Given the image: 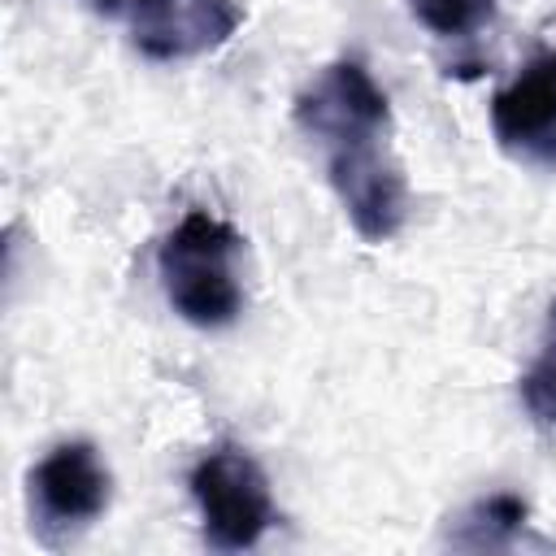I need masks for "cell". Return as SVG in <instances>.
Here are the masks:
<instances>
[{
	"label": "cell",
	"instance_id": "cell-4",
	"mask_svg": "<svg viewBox=\"0 0 556 556\" xmlns=\"http://www.w3.org/2000/svg\"><path fill=\"white\" fill-rule=\"evenodd\" d=\"M113 495V478L96 443L87 439H65L48 447L30 473H26V504H30V530L56 547L87 530Z\"/></svg>",
	"mask_w": 556,
	"mask_h": 556
},
{
	"label": "cell",
	"instance_id": "cell-7",
	"mask_svg": "<svg viewBox=\"0 0 556 556\" xmlns=\"http://www.w3.org/2000/svg\"><path fill=\"white\" fill-rule=\"evenodd\" d=\"M530 521V504L513 491H491L482 495L478 504H469V513L456 521V530L447 534L452 547H469V552H482V547H508Z\"/></svg>",
	"mask_w": 556,
	"mask_h": 556
},
{
	"label": "cell",
	"instance_id": "cell-3",
	"mask_svg": "<svg viewBox=\"0 0 556 556\" xmlns=\"http://www.w3.org/2000/svg\"><path fill=\"white\" fill-rule=\"evenodd\" d=\"M187 491L200 513V530H204L208 547H217V552H248L274 526L269 478L256 465V456L235 443L208 447L191 465Z\"/></svg>",
	"mask_w": 556,
	"mask_h": 556
},
{
	"label": "cell",
	"instance_id": "cell-9",
	"mask_svg": "<svg viewBox=\"0 0 556 556\" xmlns=\"http://www.w3.org/2000/svg\"><path fill=\"white\" fill-rule=\"evenodd\" d=\"M408 13L434 39H465L491 22L495 0H408Z\"/></svg>",
	"mask_w": 556,
	"mask_h": 556
},
{
	"label": "cell",
	"instance_id": "cell-6",
	"mask_svg": "<svg viewBox=\"0 0 556 556\" xmlns=\"http://www.w3.org/2000/svg\"><path fill=\"white\" fill-rule=\"evenodd\" d=\"M491 135L513 161L556 165V48L526 61L491 96Z\"/></svg>",
	"mask_w": 556,
	"mask_h": 556
},
{
	"label": "cell",
	"instance_id": "cell-1",
	"mask_svg": "<svg viewBox=\"0 0 556 556\" xmlns=\"http://www.w3.org/2000/svg\"><path fill=\"white\" fill-rule=\"evenodd\" d=\"M295 126L321 152L326 182L365 243H387L408 217L404 165L391 148V100L374 74L339 56L295 96Z\"/></svg>",
	"mask_w": 556,
	"mask_h": 556
},
{
	"label": "cell",
	"instance_id": "cell-2",
	"mask_svg": "<svg viewBox=\"0 0 556 556\" xmlns=\"http://www.w3.org/2000/svg\"><path fill=\"white\" fill-rule=\"evenodd\" d=\"M243 239L208 208H187L156 248V278L165 304L195 330H222L243 313L239 278Z\"/></svg>",
	"mask_w": 556,
	"mask_h": 556
},
{
	"label": "cell",
	"instance_id": "cell-8",
	"mask_svg": "<svg viewBox=\"0 0 556 556\" xmlns=\"http://www.w3.org/2000/svg\"><path fill=\"white\" fill-rule=\"evenodd\" d=\"M517 391H521L526 413H530L539 426H556V300H552V308H547V326H543L539 352H534V361L526 365Z\"/></svg>",
	"mask_w": 556,
	"mask_h": 556
},
{
	"label": "cell",
	"instance_id": "cell-10",
	"mask_svg": "<svg viewBox=\"0 0 556 556\" xmlns=\"http://www.w3.org/2000/svg\"><path fill=\"white\" fill-rule=\"evenodd\" d=\"M78 4H87V9H91V13H100V17H117L130 0H78Z\"/></svg>",
	"mask_w": 556,
	"mask_h": 556
},
{
	"label": "cell",
	"instance_id": "cell-5",
	"mask_svg": "<svg viewBox=\"0 0 556 556\" xmlns=\"http://www.w3.org/2000/svg\"><path fill=\"white\" fill-rule=\"evenodd\" d=\"M239 26V0H130V43L165 65L222 48Z\"/></svg>",
	"mask_w": 556,
	"mask_h": 556
}]
</instances>
